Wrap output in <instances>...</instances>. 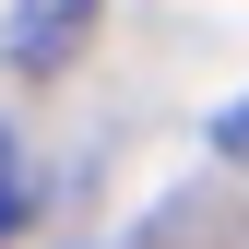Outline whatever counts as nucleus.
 <instances>
[{
  "instance_id": "f03ea898",
  "label": "nucleus",
  "mask_w": 249,
  "mask_h": 249,
  "mask_svg": "<svg viewBox=\"0 0 249 249\" xmlns=\"http://www.w3.org/2000/svg\"><path fill=\"white\" fill-rule=\"evenodd\" d=\"M24 202H36V166H24V142H12V131H0V237H12V226H24Z\"/></svg>"
},
{
  "instance_id": "f257e3e1",
  "label": "nucleus",
  "mask_w": 249,
  "mask_h": 249,
  "mask_svg": "<svg viewBox=\"0 0 249 249\" xmlns=\"http://www.w3.org/2000/svg\"><path fill=\"white\" fill-rule=\"evenodd\" d=\"M107 0H12V24H0V48H12V71H71V48L95 36Z\"/></svg>"
}]
</instances>
